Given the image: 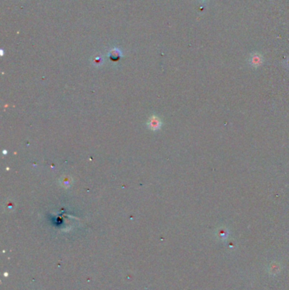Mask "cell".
<instances>
[{"label":"cell","instance_id":"cell-1","mask_svg":"<svg viewBox=\"0 0 289 290\" xmlns=\"http://www.w3.org/2000/svg\"><path fill=\"white\" fill-rule=\"evenodd\" d=\"M162 122L160 119L157 116H151L148 121V127L152 131H158L161 128Z\"/></svg>","mask_w":289,"mask_h":290},{"label":"cell","instance_id":"cell-2","mask_svg":"<svg viewBox=\"0 0 289 290\" xmlns=\"http://www.w3.org/2000/svg\"><path fill=\"white\" fill-rule=\"evenodd\" d=\"M60 183L62 184L63 187L64 188H69L71 184V179H70V176H63L60 180Z\"/></svg>","mask_w":289,"mask_h":290}]
</instances>
